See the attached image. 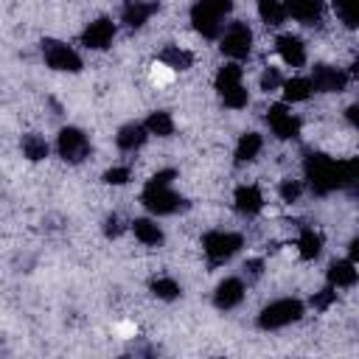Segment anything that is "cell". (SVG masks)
<instances>
[{
  "label": "cell",
  "instance_id": "cell-1",
  "mask_svg": "<svg viewBox=\"0 0 359 359\" xmlns=\"http://www.w3.org/2000/svg\"><path fill=\"white\" fill-rule=\"evenodd\" d=\"M303 185L314 196H331L348 191L359 180L356 157H334L325 151H309L303 160Z\"/></svg>",
  "mask_w": 359,
  "mask_h": 359
},
{
  "label": "cell",
  "instance_id": "cell-2",
  "mask_svg": "<svg viewBox=\"0 0 359 359\" xmlns=\"http://www.w3.org/2000/svg\"><path fill=\"white\" fill-rule=\"evenodd\" d=\"M177 168L165 165V168H157L146 182H143V191H140V205L146 213L163 219V216H177V213H185L188 210V199L174 188L177 182Z\"/></svg>",
  "mask_w": 359,
  "mask_h": 359
},
{
  "label": "cell",
  "instance_id": "cell-3",
  "mask_svg": "<svg viewBox=\"0 0 359 359\" xmlns=\"http://www.w3.org/2000/svg\"><path fill=\"white\" fill-rule=\"evenodd\" d=\"M306 311H309L306 300H300L294 294H283V297H275L258 309L255 325L261 331H283L289 325H297L306 317Z\"/></svg>",
  "mask_w": 359,
  "mask_h": 359
},
{
  "label": "cell",
  "instance_id": "cell-4",
  "mask_svg": "<svg viewBox=\"0 0 359 359\" xmlns=\"http://www.w3.org/2000/svg\"><path fill=\"white\" fill-rule=\"evenodd\" d=\"M230 14H233V0H194L188 8V22L202 39L216 42Z\"/></svg>",
  "mask_w": 359,
  "mask_h": 359
},
{
  "label": "cell",
  "instance_id": "cell-5",
  "mask_svg": "<svg viewBox=\"0 0 359 359\" xmlns=\"http://www.w3.org/2000/svg\"><path fill=\"white\" fill-rule=\"evenodd\" d=\"M199 250H202L208 266L216 269V266L233 261L244 250V236L238 230H230V227H210V230L202 233Z\"/></svg>",
  "mask_w": 359,
  "mask_h": 359
},
{
  "label": "cell",
  "instance_id": "cell-6",
  "mask_svg": "<svg viewBox=\"0 0 359 359\" xmlns=\"http://www.w3.org/2000/svg\"><path fill=\"white\" fill-rule=\"evenodd\" d=\"M216 45H219V53L230 62H247L252 56V48H255V34L247 22L241 20H233L222 28V34L216 36Z\"/></svg>",
  "mask_w": 359,
  "mask_h": 359
},
{
  "label": "cell",
  "instance_id": "cell-7",
  "mask_svg": "<svg viewBox=\"0 0 359 359\" xmlns=\"http://www.w3.org/2000/svg\"><path fill=\"white\" fill-rule=\"evenodd\" d=\"M39 53H42L45 67L53 73H70L73 76V73H81V67H84L79 48L65 42V39H56V36H45L39 42Z\"/></svg>",
  "mask_w": 359,
  "mask_h": 359
},
{
  "label": "cell",
  "instance_id": "cell-8",
  "mask_svg": "<svg viewBox=\"0 0 359 359\" xmlns=\"http://www.w3.org/2000/svg\"><path fill=\"white\" fill-rule=\"evenodd\" d=\"M53 151L62 163L67 165H81L90 154H93V143H90V135L76 126V123H67V126H59L56 132V140H53Z\"/></svg>",
  "mask_w": 359,
  "mask_h": 359
},
{
  "label": "cell",
  "instance_id": "cell-9",
  "mask_svg": "<svg viewBox=\"0 0 359 359\" xmlns=\"http://www.w3.org/2000/svg\"><path fill=\"white\" fill-rule=\"evenodd\" d=\"M264 123L269 129V135L280 143L297 140L303 135V118L294 112V107L283 104V101H272L264 112Z\"/></svg>",
  "mask_w": 359,
  "mask_h": 359
},
{
  "label": "cell",
  "instance_id": "cell-10",
  "mask_svg": "<svg viewBox=\"0 0 359 359\" xmlns=\"http://www.w3.org/2000/svg\"><path fill=\"white\" fill-rule=\"evenodd\" d=\"M115 36H118V20L101 14V17H93V20L81 28V34H79V45H81L84 50L101 53V50H109V48H112Z\"/></svg>",
  "mask_w": 359,
  "mask_h": 359
},
{
  "label": "cell",
  "instance_id": "cell-11",
  "mask_svg": "<svg viewBox=\"0 0 359 359\" xmlns=\"http://www.w3.org/2000/svg\"><path fill=\"white\" fill-rule=\"evenodd\" d=\"M309 81L314 87V95H339L348 90L351 84V73L339 65H331V62H320L309 70Z\"/></svg>",
  "mask_w": 359,
  "mask_h": 359
},
{
  "label": "cell",
  "instance_id": "cell-12",
  "mask_svg": "<svg viewBox=\"0 0 359 359\" xmlns=\"http://www.w3.org/2000/svg\"><path fill=\"white\" fill-rule=\"evenodd\" d=\"M275 56L283 62V67H292V70L306 67V62H309L306 39L294 31H280L275 36Z\"/></svg>",
  "mask_w": 359,
  "mask_h": 359
},
{
  "label": "cell",
  "instance_id": "cell-13",
  "mask_svg": "<svg viewBox=\"0 0 359 359\" xmlns=\"http://www.w3.org/2000/svg\"><path fill=\"white\" fill-rule=\"evenodd\" d=\"M230 202H233V210L241 219H255L266 208V196H264V188L258 182H241V185H236Z\"/></svg>",
  "mask_w": 359,
  "mask_h": 359
},
{
  "label": "cell",
  "instance_id": "cell-14",
  "mask_svg": "<svg viewBox=\"0 0 359 359\" xmlns=\"http://www.w3.org/2000/svg\"><path fill=\"white\" fill-rule=\"evenodd\" d=\"M247 280L241 278V275H227V278H222L216 286H213V294H210V300H213V309H219V311H233V309H238L241 303H244V297H247Z\"/></svg>",
  "mask_w": 359,
  "mask_h": 359
},
{
  "label": "cell",
  "instance_id": "cell-15",
  "mask_svg": "<svg viewBox=\"0 0 359 359\" xmlns=\"http://www.w3.org/2000/svg\"><path fill=\"white\" fill-rule=\"evenodd\" d=\"M325 283L334 286L337 292H351L356 283H359V269H356V261L351 255H339V258H331L328 266H325Z\"/></svg>",
  "mask_w": 359,
  "mask_h": 359
},
{
  "label": "cell",
  "instance_id": "cell-16",
  "mask_svg": "<svg viewBox=\"0 0 359 359\" xmlns=\"http://www.w3.org/2000/svg\"><path fill=\"white\" fill-rule=\"evenodd\" d=\"M129 233H132V238H135L140 247H149V250H157V247L165 244V230H163L160 219L151 216V213L135 216V219L129 222Z\"/></svg>",
  "mask_w": 359,
  "mask_h": 359
},
{
  "label": "cell",
  "instance_id": "cell-17",
  "mask_svg": "<svg viewBox=\"0 0 359 359\" xmlns=\"http://www.w3.org/2000/svg\"><path fill=\"white\" fill-rule=\"evenodd\" d=\"M160 11V0H123L118 22L126 25L129 31H140L149 25V20Z\"/></svg>",
  "mask_w": 359,
  "mask_h": 359
},
{
  "label": "cell",
  "instance_id": "cell-18",
  "mask_svg": "<svg viewBox=\"0 0 359 359\" xmlns=\"http://www.w3.org/2000/svg\"><path fill=\"white\" fill-rule=\"evenodd\" d=\"M292 247H294V255H297L303 264H311V261H317V258L323 255V250H325V236H323L320 227L303 224V227L297 230Z\"/></svg>",
  "mask_w": 359,
  "mask_h": 359
},
{
  "label": "cell",
  "instance_id": "cell-19",
  "mask_svg": "<svg viewBox=\"0 0 359 359\" xmlns=\"http://www.w3.org/2000/svg\"><path fill=\"white\" fill-rule=\"evenodd\" d=\"M194 62H196L194 50L180 45V42H168V45H163L157 50V65L171 70V73H188L194 67Z\"/></svg>",
  "mask_w": 359,
  "mask_h": 359
},
{
  "label": "cell",
  "instance_id": "cell-20",
  "mask_svg": "<svg viewBox=\"0 0 359 359\" xmlns=\"http://www.w3.org/2000/svg\"><path fill=\"white\" fill-rule=\"evenodd\" d=\"M278 95L289 107H297V104L311 101L314 98V87L309 81V73H292V76H286L283 84H280V90H278Z\"/></svg>",
  "mask_w": 359,
  "mask_h": 359
},
{
  "label": "cell",
  "instance_id": "cell-21",
  "mask_svg": "<svg viewBox=\"0 0 359 359\" xmlns=\"http://www.w3.org/2000/svg\"><path fill=\"white\" fill-rule=\"evenodd\" d=\"M149 143V132L143 126V121H126L115 129V149L123 154H135Z\"/></svg>",
  "mask_w": 359,
  "mask_h": 359
},
{
  "label": "cell",
  "instance_id": "cell-22",
  "mask_svg": "<svg viewBox=\"0 0 359 359\" xmlns=\"http://www.w3.org/2000/svg\"><path fill=\"white\" fill-rule=\"evenodd\" d=\"M264 151V135L255 132V129H247L236 137V146H233V163L236 165H250L261 157Z\"/></svg>",
  "mask_w": 359,
  "mask_h": 359
},
{
  "label": "cell",
  "instance_id": "cell-23",
  "mask_svg": "<svg viewBox=\"0 0 359 359\" xmlns=\"http://www.w3.org/2000/svg\"><path fill=\"white\" fill-rule=\"evenodd\" d=\"M286 11H289V20L300 25H314L325 14V0H286Z\"/></svg>",
  "mask_w": 359,
  "mask_h": 359
},
{
  "label": "cell",
  "instance_id": "cell-24",
  "mask_svg": "<svg viewBox=\"0 0 359 359\" xmlns=\"http://www.w3.org/2000/svg\"><path fill=\"white\" fill-rule=\"evenodd\" d=\"M143 126L149 132V137H157V140H165L177 132V121L168 109H151L146 118H143Z\"/></svg>",
  "mask_w": 359,
  "mask_h": 359
},
{
  "label": "cell",
  "instance_id": "cell-25",
  "mask_svg": "<svg viewBox=\"0 0 359 359\" xmlns=\"http://www.w3.org/2000/svg\"><path fill=\"white\" fill-rule=\"evenodd\" d=\"M149 292H151V297H157L160 303H174V300L182 297V283H180L174 275L160 272V275L149 278Z\"/></svg>",
  "mask_w": 359,
  "mask_h": 359
},
{
  "label": "cell",
  "instance_id": "cell-26",
  "mask_svg": "<svg viewBox=\"0 0 359 359\" xmlns=\"http://www.w3.org/2000/svg\"><path fill=\"white\" fill-rule=\"evenodd\" d=\"M255 14L266 28H283L289 22V11L283 0H255Z\"/></svg>",
  "mask_w": 359,
  "mask_h": 359
},
{
  "label": "cell",
  "instance_id": "cell-27",
  "mask_svg": "<svg viewBox=\"0 0 359 359\" xmlns=\"http://www.w3.org/2000/svg\"><path fill=\"white\" fill-rule=\"evenodd\" d=\"M50 143L45 140V135H39V132H25L22 137H20V151H22V157L28 160V163H42V160H48L50 157Z\"/></svg>",
  "mask_w": 359,
  "mask_h": 359
},
{
  "label": "cell",
  "instance_id": "cell-28",
  "mask_svg": "<svg viewBox=\"0 0 359 359\" xmlns=\"http://www.w3.org/2000/svg\"><path fill=\"white\" fill-rule=\"evenodd\" d=\"M236 84H244V67H241V62L224 59V62L216 67V73H213V90L222 93V90H230V87H236Z\"/></svg>",
  "mask_w": 359,
  "mask_h": 359
},
{
  "label": "cell",
  "instance_id": "cell-29",
  "mask_svg": "<svg viewBox=\"0 0 359 359\" xmlns=\"http://www.w3.org/2000/svg\"><path fill=\"white\" fill-rule=\"evenodd\" d=\"M275 194H278V199H280L283 205H297V202L303 199V194H306V185H303V180H300V177L286 174V177H280V180H278Z\"/></svg>",
  "mask_w": 359,
  "mask_h": 359
},
{
  "label": "cell",
  "instance_id": "cell-30",
  "mask_svg": "<svg viewBox=\"0 0 359 359\" xmlns=\"http://www.w3.org/2000/svg\"><path fill=\"white\" fill-rule=\"evenodd\" d=\"M216 95H219V101H222L224 109L238 112V109H247V107H250V90H247V81H244V84H236V87H230V90H222V93H216Z\"/></svg>",
  "mask_w": 359,
  "mask_h": 359
},
{
  "label": "cell",
  "instance_id": "cell-31",
  "mask_svg": "<svg viewBox=\"0 0 359 359\" xmlns=\"http://www.w3.org/2000/svg\"><path fill=\"white\" fill-rule=\"evenodd\" d=\"M132 165L129 163H112V165H107L104 171H101V182L104 185H109V188H123V185H129L132 182Z\"/></svg>",
  "mask_w": 359,
  "mask_h": 359
},
{
  "label": "cell",
  "instance_id": "cell-32",
  "mask_svg": "<svg viewBox=\"0 0 359 359\" xmlns=\"http://www.w3.org/2000/svg\"><path fill=\"white\" fill-rule=\"evenodd\" d=\"M331 11L348 31L356 28V22H359V0H331Z\"/></svg>",
  "mask_w": 359,
  "mask_h": 359
},
{
  "label": "cell",
  "instance_id": "cell-33",
  "mask_svg": "<svg viewBox=\"0 0 359 359\" xmlns=\"http://www.w3.org/2000/svg\"><path fill=\"white\" fill-rule=\"evenodd\" d=\"M339 303V292L334 289V286H323V289H317L311 297H309V303H306V309H314L317 314H325V311H331L334 306Z\"/></svg>",
  "mask_w": 359,
  "mask_h": 359
},
{
  "label": "cell",
  "instance_id": "cell-34",
  "mask_svg": "<svg viewBox=\"0 0 359 359\" xmlns=\"http://www.w3.org/2000/svg\"><path fill=\"white\" fill-rule=\"evenodd\" d=\"M283 79H286V76L280 73V67L266 65V67L261 70V76H258V90H261V93H266V95H275V93L280 90Z\"/></svg>",
  "mask_w": 359,
  "mask_h": 359
},
{
  "label": "cell",
  "instance_id": "cell-35",
  "mask_svg": "<svg viewBox=\"0 0 359 359\" xmlns=\"http://www.w3.org/2000/svg\"><path fill=\"white\" fill-rule=\"evenodd\" d=\"M126 230H129V222H123L118 213H109V216H104V222H101L104 238H121Z\"/></svg>",
  "mask_w": 359,
  "mask_h": 359
},
{
  "label": "cell",
  "instance_id": "cell-36",
  "mask_svg": "<svg viewBox=\"0 0 359 359\" xmlns=\"http://www.w3.org/2000/svg\"><path fill=\"white\" fill-rule=\"evenodd\" d=\"M264 266H266V261H264L261 255L247 258V261H244V275H241V278H244L247 283H250V280H258V278L264 275Z\"/></svg>",
  "mask_w": 359,
  "mask_h": 359
},
{
  "label": "cell",
  "instance_id": "cell-37",
  "mask_svg": "<svg viewBox=\"0 0 359 359\" xmlns=\"http://www.w3.org/2000/svg\"><path fill=\"white\" fill-rule=\"evenodd\" d=\"M356 112H359V104H348V107H345V112H342L351 129H356V123H359V121H356Z\"/></svg>",
  "mask_w": 359,
  "mask_h": 359
},
{
  "label": "cell",
  "instance_id": "cell-38",
  "mask_svg": "<svg viewBox=\"0 0 359 359\" xmlns=\"http://www.w3.org/2000/svg\"><path fill=\"white\" fill-rule=\"evenodd\" d=\"M283 3H286V0H283Z\"/></svg>",
  "mask_w": 359,
  "mask_h": 359
}]
</instances>
